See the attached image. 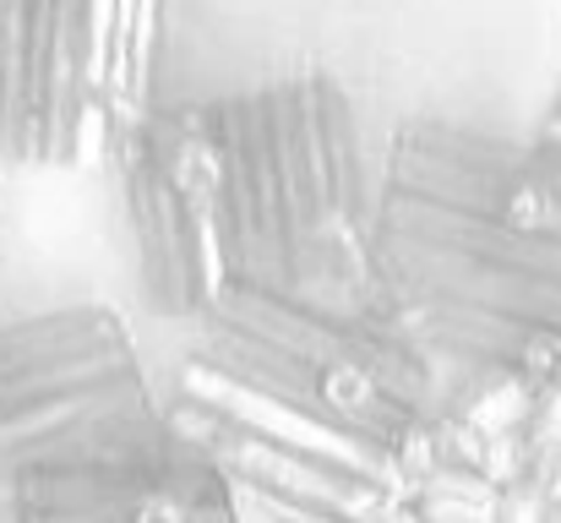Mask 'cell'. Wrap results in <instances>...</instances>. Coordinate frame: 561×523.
<instances>
[{
	"label": "cell",
	"mask_w": 561,
	"mask_h": 523,
	"mask_svg": "<svg viewBox=\"0 0 561 523\" xmlns=\"http://www.w3.org/2000/svg\"><path fill=\"white\" fill-rule=\"evenodd\" d=\"M196 360L339 425V431H355V436H371L381 442L403 414L409 403L376 376L366 360H350V354H306V349L289 344H267L245 328H229V322H213L202 317V344Z\"/></svg>",
	"instance_id": "6da1fadb"
},
{
	"label": "cell",
	"mask_w": 561,
	"mask_h": 523,
	"mask_svg": "<svg viewBox=\"0 0 561 523\" xmlns=\"http://www.w3.org/2000/svg\"><path fill=\"white\" fill-rule=\"evenodd\" d=\"M376 229H381V235H398V240H409V246H425V251L458 257V262L485 268V273L561 278V235L524 229V224L496 218V213L447 207V202L409 196V191H392V185H387Z\"/></svg>",
	"instance_id": "7a4b0ae2"
},
{
	"label": "cell",
	"mask_w": 561,
	"mask_h": 523,
	"mask_svg": "<svg viewBox=\"0 0 561 523\" xmlns=\"http://www.w3.org/2000/svg\"><path fill=\"white\" fill-rule=\"evenodd\" d=\"M153 44H159V0H121L115 5V38H110V77H104L115 132H126L148 115Z\"/></svg>",
	"instance_id": "3957f363"
},
{
	"label": "cell",
	"mask_w": 561,
	"mask_h": 523,
	"mask_svg": "<svg viewBox=\"0 0 561 523\" xmlns=\"http://www.w3.org/2000/svg\"><path fill=\"white\" fill-rule=\"evenodd\" d=\"M110 148H115V110H110L104 93H88V99L77 104V115H71L66 159H71L77 170H99V164L110 159Z\"/></svg>",
	"instance_id": "277c9868"
},
{
	"label": "cell",
	"mask_w": 561,
	"mask_h": 523,
	"mask_svg": "<svg viewBox=\"0 0 561 523\" xmlns=\"http://www.w3.org/2000/svg\"><path fill=\"white\" fill-rule=\"evenodd\" d=\"M371 523H431V519H425V508H420V502H387Z\"/></svg>",
	"instance_id": "5b68a950"
},
{
	"label": "cell",
	"mask_w": 561,
	"mask_h": 523,
	"mask_svg": "<svg viewBox=\"0 0 561 523\" xmlns=\"http://www.w3.org/2000/svg\"><path fill=\"white\" fill-rule=\"evenodd\" d=\"M540 137L561 148V93H557V104H551V115H546V126H540Z\"/></svg>",
	"instance_id": "8992f818"
}]
</instances>
